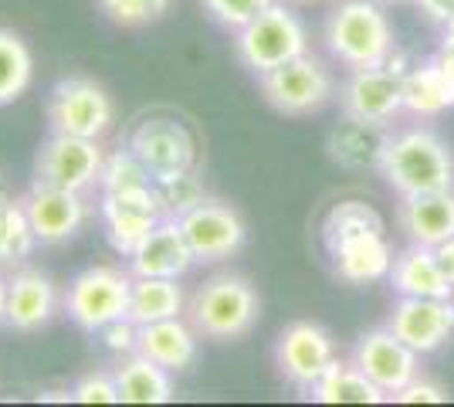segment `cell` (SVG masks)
I'll return each mask as SVG.
<instances>
[{"instance_id":"44dd1931","label":"cell","mask_w":454,"mask_h":407,"mask_svg":"<svg viewBox=\"0 0 454 407\" xmlns=\"http://www.w3.org/2000/svg\"><path fill=\"white\" fill-rule=\"evenodd\" d=\"M390 286L407 299H454V282L427 245H411L394 258Z\"/></svg>"},{"instance_id":"b9f144b4","label":"cell","mask_w":454,"mask_h":407,"mask_svg":"<svg viewBox=\"0 0 454 407\" xmlns=\"http://www.w3.org/2000/svg\"><path fill=\"white\" fill-rule=\"evenodd\" d=\"M0 194H4V176H0Z\"/></svg>"},{"instance_id":"f1b7e54d","label":"cell","mask_w":454,"mask_h":407,"mask_svg":"<svg viewBox=\"0 0 454 407\" xmlns=\"http://www.w3.org/2000/svg\"><path fill=\"white\" fill-rule=\"evenodd\" d=\"M35 78V59L20 35L0 27V106L18 102Z\"/></svg>"},{"instance_id":"d6a6232c","label":"cell","mask_w":454,"mask_h":407,"mask_svg":"<svg viewBox=\"0 0 454 407\" xmlns=\"http://www.w3.org/2000/svg\"><path fill=\"white\" fill-rule=\"evenodd\" d=\"M156 187H160V197H163V204H167V214H170V217L187 214L190 207H197V204L207 197L193 170L184 176H173V180H167V184H156Z\"/></svg>"},{"instance_id":"8fae6325","label":"cell","mask_w":454,"mask_h":407,"mask_svg":"<svg viewBox=\"0 0 454 407\" xmlns=\"http://www.w3.org/2000/svg\"><path fill=\"white\" fill-rule=\"evenodd\" d=\"M102 163H106V156H102L98 139L51 133L35 156V184L85 194L89 187L98 184Z\"/></svg>"},{"instance_id":"6da1fadb","label":"cell","mask_w":454,"mask_h":407,"mask_svg":"<svg viewBox=\"0 0 454 407\" xmlns=\"http://www.w3.org/2000/svg\"><path fill=\"white\" fill-rule=\"evenodd\" d=\"M322 241L342 282L366 286V282L390 278L394 248L383 234V217L366 200L333 204L322 221Z\"/></svg>"},{"instance_id":"d4e9b609","label":"cell","mask_w":454,"mask_h":407,"mask_svg":"<svg viewBox=\"0 0 454 407\" xmlns=\"http://www.w3.org/2000/svg\"><path fill=\"white\" fill-rule=\"evenodd\" d=\"M115 384H119L122 404H170L173 401L170 370L146 360L143 353L126 356L115 367Z\"/></svg>"},{"instance_id":"836d02e7","label":"cell","mask_w":454,"mask_h":407,"mask_svg":"<svg viewBox=\"0 0 454 407\" xmlns=\"http://www.w3.org/2000/svg\"><path fill=\"white\" fill-rule=\"evenodd\" d=\"M72 401L75 404H122L115 373H109V370H92V373L78 377L75 387H72Z\"/></svg>"},{"instance_id":"9c48e42d","label":"cell","mask_w":454,"mask_h":407,"mask_svg":"<svg viewBox=\"0 0 454 407\" xmlns=\"http://www.w3.org/2000/svg\"><path fill=\"white\" fill-rule=\"evenodd\" d=\"M333 75L309 51L262 75V96L282 116H312L333 98Z\"/></svg>"},{"instance_id":"8992f818","label":"cell","mask_w":454,"mask_h":407,"mask_svg":"<svg viewBox=\"0 0 454 407\" xmlns=\"http://www.w3.org/2000/svg\"><path fill=\"white\" fill-rule=\"evenodd\" d=\"M129 292H133V271L92 265L72 278L65 292V312L78 330L98 333L129 312Z\"/></svg>"},{"instance_id":"74e56055","label":"cell","mask_w":454,"mask_h":407,"mask_svg":"<svg viewBox=\"0 0 454 407\" xmlns=\"http://www.w3.org/2000/svg\"><path fill=\"white\" fill-rule=\"evenodd\" d=\"M437 61L448 68L454 75V24L444 27V35H441V44H437Z\"/></svg>"},{"instance_id":"cb8c5ba5","label":"cell","mask_w":454,"mask_h":407,"mask_svg":"<svg viewBox=\"0 0 454 407\" xmlns=\"http://www.w3.org/2000/svg\"><path fill=\"white\" fill-rule=\"evenodd\" d=\"M383 146H387L383 126L363 122V119H353V116H346V122H340L329 133V156H333V163H340L346 170L380 167Z\"/></svg>"},{"instance_id":"d6986e66","label":"cell","mask_w":454,"mask_h":407,"mask_svg":"<svg viewBox=\"0 0 454 407\" xmlns=\"http://www.w3.org/2000/svg\"><path fill=\"white\" fill-rule=\"evenodd\" d=\"M58 312L55 282L35 269H18L7 278V326L18 333L44 330Z\"/></svg>"},{"instance_id":"ac0fdd59","label":"cell","mask_w":454,"mask_h":407,"mask_svg":"<svg viewBox=\"0 0 454 407\" xmlns=\"http://www.w3.org/2000/svg\"><path fill=\"white\" fill-rule=\"evenodd\" d=\"M126 258H129V271L143 278H180L197 262L176 217H167L160 228H153Z\"/></svg>"},{"instance_id":"7c38bea8","label":"cell","mask_w":454,"mask_h":407,"mask_svg":"<svg viewBox=\"0 0 454 407\" xmlns=\"http://www.w3.org/2000/svg\"><path fill=\"white\" fill-rule=\"evenodd\" d=\"M176 221H180V231L187 238L190 252L197 262H224V258L245 248V221L234 207H227L221 200L204 197L197 207L180 214Z\"/></svg>"},{"instance_id":"30bf717a","label":"cell","mask_w":454,"mask_h":407,"mask_svg":"<svg viewBox=\"0 0 454 407\" xmlns=\"http://www.w3.org/2000/svg\"><path fill=\"white\" fill-rule=\"evenodd\" d=\"M98 217L106 238L119 254H129L153 231L160 228L170 214L160 197V187H133V191H113V194L98 197Z\"/></svg>"},{"instance_id":"4316f807","label":"cell","mask_w":454,"mask_h":407,"mask_svg":"<svg viewBox=\"0 0 454 407\" xmlns=\"http://www.w3.org/2000/svg\"><path fill=\"white\" fill-rule=\"evenodd\" d=\"M187 306L184 289L176 286V278H143L133 275V292H129V319L136 326H150L160 319H173Z\"/></svg>"},{"instance_id":"9a60e30c","label":"cell","mask_w":454,"mask_h":407,"mask_svg":"<svg viewBox=\"0 0 454 407\" xmlns=\"http://www.w3.org/2000/svg\"><path fill=\"white\" fill-rule=\"evenodd\" d=\"M353 364H356L387 397H394L397 390H403L417 373H420V353H417L414 347H407L390 326H383V330L363 333L360 340H356Z\"/></svg>"},{"instance_id":"7bdbcfd3","label":"cell","mask_w":454,"mask_h":407,"mask_svg":"<svg viewBox=\"0 0 454 407\" xmlns=\"http://www.w3.org/2000/svg\"><path fill=\"white\" fill-rule=\"evenodd\" d=\"M299 4H312V0H299Z\"/></svg>"},{"instance_id":"e0dca14e","label":"cell","mask_w":454,"mask_h":407,"mask_svg":"<svg viewBox=\"0 0 454 407\" xmlns=\"http://www.w3.org/2000/svg\"><path fill=\"white\" fill-rule=\"evenodd\" d=\"M387 326L397 333L407 347H414L420 356H427L451 340L454 299H407V295H400Z\"/></svg>"},{"instance_id":"8d00e7d4","label":"cell","mask_w":454,"mask_h":407,"mask_svg":"<svg viewBox=\"0 0 454 407\" xmlns=\"http://www.w3.org/2000/svg\"><path fill=\"white\" fill-rule=\"evenodd\" d=\"M417 7L441 27L454 24V0H417Z\"/></svg>"},{"instance_id":"1f68e13d","label":"cell","mask_w":454,"mask_h":407,"mask_svg":"<svg viewBox=\"0 0 454 407\" xmlns=\"http://www.w3.org/2000/svg\"><path fill=\"white\" fill-rule=\"evenodd\" d=\"M275 0H200V7L227 31H241L247 20H254L262 11H268Z\"/></svg>"},{"instance_id":"52a82bcc","label":"cell","mask_w":454,"mask_h":407,"mask_svg":"<svg viewBox=\"0 0 454 407\" xmlns=\"http://www.w3.org/2000/svg\"><path fill=\"white\" fill-rule=\"evenodd\" d=\"M113 98L92 78L68 75L55 82L51 92H48V126H51V133L102 139L113 129Z\"/></svg>"},{"instance_id":"5bb4252c","label":"cell","mask_w":454,"mask_h":407,"mask_svg":"<svg viewBox=\"0 0 454 407\" xmlns=\"http://www.w3.org/2000/svg\"><path fill=\"white\" fill-rule=\"evenodd\" d=\"M340 356H336V343L333 336L316 326V323H292L285 326L278 336V347H275V364L278 373L292 387L309 390L319 384L325 377V370L333 367Z\"/></svg>"},{"instance_id":"277c9868","label":"cell","mask_w":454,"mask_h":407,"mask_svg":"<svg viewBox=\"0 0 454 407\" xmlns=\"http://www.w3.org/2000/svg\"><path fill=\"white\" fill-rule=\"evenodd\" d=\"M187 316L197 336L231 343V340H241L254 330V323L262 316V299L245 275L221 271L193 292Z\"/></svg>"},{"instance_id":"4fadbf2b","label":"cell","mask_w":454,"mask_h":407,"mask_svg":"<svg viewBox=\"0 0 454 407\" xmlns=\"http://www.w3.org/2000/svg\"><path fill=\"white\" fill-rule=\"evenodd\" d=\"M340 102L346 116L387 126L390 119H397L403 113V68L387 61L377 68L349 72L340 92Z\"/></svg>"},{"instance_id":"f35d334b","label":"cell","mask_w":454,"mask_h":407,"mask_svg":"<svg viewBox=\"0 0 454 407\" xmlns=\"http://www.w3.org/2000/svg\"><path fill=\"white\" fill-rule=\"evenodd\" d=\"M437 258H441V265H444V271H448V278L454 282V234L448 238V241H441L434 248Z\"/></svg>"},{"instance_id":"f546056e","label":"cell","mask_w":454,"mask_h":407,"mask_svg":"<svg viewBox=\"0 0 454 407\" xmlns=\"http://www.w3.org/2000/svg\"><path fill=\"white\" fill-rule=\"evenodd\" d=\"M98 14L115 27H150L170 14L173 0H95Z\"/></svg>"},{"instance_id":"60d3db41","label":"cell","mask_w":454,"mask_h":407,"mask_svg":"<svg viewBox=\"0 0 454 407\" xmlns=\"http://www.w3.org/2000/svg\"><path fill=\"white\" fill-rule=\"evenodd\" d=\"M387 4H407V0H387Z\"/></svg>"},{"instance_id":"ab89813d","label":"cell","mask_w":454,"mask_h":407,"mask_svg":"<svg viewBox=\"0 0 454 407\" xmlns=\"http://www.w3.org/2000/svg\"><path fill=\"white\" fill-rule=\"evenodd\" d=\"M0 323H7V282L0 278Z\"/></svg>"},{"instance_id":"5b68a950","label":"cell","mask_w":454,"mask_h":407,"mask_svg":"<svg viewBox=\"0 0 454 407\" xmlns=\"http://www.w3.org/2000/svg\"><path fill=\"white\" fill-rule=\"evenodd\" d=\"M234 51H238L241 65L251 68L254 75H268V72L282 68L285 61L309 51V31L292 7L275 0L268 11H262L238 31Z\"/></svg>"},{"instance_id":"83f0119b","label":"cell","mask_w":454,"mask_h":407,"mask_svg":"<svg viewBox=\"0 0 454 407\" xmlns=\"http://www.w3.org/2000/svg\"><path fill=\"white\" fill-rule=\"evenodd\" d=\"M38 245V234L27 221L24 200L0 194V269L24 265Z\"/></svg>"},{"instance_id":"ffe728a7","label":"cell","mask_w":454,"mask_h":407,"mask_svg":"<svg viewBox=\"0 0 454 407\" xmlns=\"http://www.w3.org/2000/svg\"><path fill=\"white\" fill-rule=\"evenodd\" d=\"M400 228L411 245L437 248L454 234V191L400 197Z\"/></svg>"},{"instance_id":"d590c367","label":"cell","mask_w":454,"mask_h":407,"mask_svg":"<svg viewBox=\"0 0 454 407\" xmlns=\"http://www.w3.org/2000/svg\"><path fill=\"white\" fill-rule=\"evenodd\" d=\"M394 401H397V404H444L448 394H444V387H437L434 380H424V377L417 373L407 387L394 394Z\"/></svg>"},{"instance_id":"7a4b0ae2","label":"cell","mask_w":454,"mask_h":407,"mask_svg":"<svg viewBox=\"0 0 454 407\" xmlns=\"http://www.w3.org/2000/svg\"><path fill=\"white\" fill-rule=\"evenodd\" d=\"M380 174L400 197L451 191L454 187V156L448 143L431 129H403L387 136Z\"/></svg>"},{"instance_id":"4dcf8cb0","label":"cell","mask_w":454,"mask_h":407,"mask_svg":"<svg viewBox=\"0 0 454 407\" xmlns=\"http://www.w3.org/2000/svg\"><path fill=\"white\" fill-rule=\"evenodd\" d=\"M156 184L150 174H146V167L136 160L129 150H119L113 153L106 163H102V174H98V187H102V194H113V191H133V187H150Z\"/></svg>"},{"instance_id":"603a6c76","label":"cell","mask_w":454,"mask_h":407,"mask_svg":"<svg viewBox=\"0 0 454 407\" xmlns=\"http://www.w3.org/2000/svg\"><path fill=\"white\" fill-rule=\"evenodd\" d=\"M136 353H143L146 360L167 367L170 373L187 370L197 360V330L184 323L180 316L139 326V349Z\"/></svg>"},{"instance_id":"ba28073f","label":"cell","mask_w":454,"mask_h":407,"mask_svg":"<svg viewBox=\"0 0 454 407\" xmlns=\"http://www.w3.org/2000/svg\"><path fill=\"white\" fill-rule=\"evenodd\" d=\"M126 150L146 167L156 184H167L173 176H184L197 167V139L187 122L173 116H146L136 122Z\"/></svg>"},{"instance_id":"e575fe53","label":"cell","mask_w":454,"mask_h":407,"mask_svg":"<svg viewBox=\"0 0 454 407\" xmlns=\"http://www.w3.org/2000/svg\"><path fill=\"white\" fill-rule=\"evenodd\" d=\"M98 336H102V347L109 349L113 356H133L136 349H139V326H136L129 316H122V319L109 323V326H102Z\"/></svg>"},{"instance_id":"3957f363","label":"cell","mask_w":454,"mask_h":407,"mask_svg":"<svg viewBox=\"0 0 454 407\" xmlns=\"http://www.w3.org/2000/svg\"><path fill=\"white\" fill-rule=\"evenodd\" d=\"M325 48L340 65L356 72V68H377L394 61L397 44H394L390 18L383 14L380 4L342 0L325 20Z\"/></svg>"},{"instance_id":"2e32d148","label":"cell","mask_w":454,"mask_h":407,"mask_svg":"<svg viewBox=\"0 0 454 407\" xmlns=\"http://www.w3.org/2000/svg\"><path fill=\"white\" fill-rule=\"evenodd\" d=\"M20 200H24L31 228L38 234V245H65L89 221V204H85V194H78V191L35 184Z\"/></svg>"},{"instance_id":"7402d4cb","label":"cell","mask_w":454,"mask_h":407,"mask_svg":"<svg viewBox=\"0 0 454 407\" xmlns=\"http://www.w3.org/2000/svg\"><path fill=\"white\" fill-rule=\"evenodd\" d=\"M454 109V75L437 61H420L403 68V113L417 119H434Z\"/></svg>"},{"instance_id":"484cf974","label":"cell","mask_w":454,"mask_h":407,"mask_svg":"<svg viewBox=\"0 0 454 407\" xmlns=\"http://www.w3.org/2000/svg\"><path fill=\"white\" fill-rule=\"evenodd\" d=\"M309 397L319 404H380V401H387V394L353 360H336L319 384L309 390Z\"/></svg>"}]
</instances>
